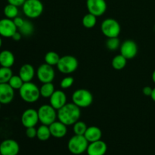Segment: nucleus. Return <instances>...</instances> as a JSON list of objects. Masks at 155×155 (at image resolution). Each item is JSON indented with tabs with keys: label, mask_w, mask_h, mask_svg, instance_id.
<instances>
[{
	"label": "nucleus",
	"mask_w": 155,
	"mask_h": 155,
	"mask_svg": "<svg viewBox=\"0 0 155 155\" xmlns=\"http://www.w3.org/2000/svg\"><path fill=\"white\" fill-rule=\"evenodd\" d=\"M18 31L13 20L9 18H2L0 20V36L5 38H12Z\"/></svg>",
	"instance_id": "obj_13"
},
{
	"label": "nucleus",
	"mask_w": 155,
	"mask_h": 155,
	"mask_svg": "<svg viewBox=\"0 0 155 155\" xmlns=\"http://www.w3.org/2000/svg\"><path fill=\"white\" fill-rule=\"evenodd\" d=\"M88 127L86 126V123L83 121L78 120L73 125V130L75 135H80V136H84Z\"/></svg>",
	"instance_id": "obj_30"
},
{
	"label": "nucleus",
	"mask_w": 155,
	"mask_h": 155,
	"mask_svg": "<svg viewBox=\"0 0 155 155\" xmlns=\"http://www.w3.org/2000/svg\"><path fill=\"white\" fill-rule=\"evenodd\" d=\"M51 135L56 139L64 138L68 133V126L65 125L61 121H54V123L48 126Z\"/></svg>",
	"instance_id": "obj_18"
},
{
	"label": "nucleus",
	"mask_w": 155,
	"mask_h": 155,
	"mask_svg": "<svg viewBox=\"0 0 155 155\" xmlns=\"http://www.w3.org/2000/svg\"><path fill=\"white\" fill-rule=\"evenodd\" d=\"M151 78H152V80L153 82L155 83V70L154 71H153L152 73V75H151Z\"/></svg>",
	"instance_id": "obj_40"
},
{
	"label": "nucleus",
	"mask_w": 155,
	"mask_h": 155,
	"mask_svg": "<svg viewBox=\"0 0 155 155\" xmlns=\"http://www.w3.org/2000/svg\"><path fill=\"white\" fill-rule=\"evenodd\" d=\"M1 106H2V103L0 102V109H1Z\"/></svg>",
	"instance_id": "obj_42"
},
{
	"label": "nucleus",
	"mask_w": 155,
	"mask_h": 155,
	"mask_svg": "<svg viewBox=\"0 0 155 155\" xmlns=\"http://www.w3.org/2000/svg\"><path fill=\"white\" fill-rule=\"evenodd\" d=\"M57 110L54 108L51 104L41 105L37 110L39 120L43 125L49 126L56 121L58 118Z\"/></svg>",
	"instance_id": "obj_6"
},
{
	"label": "nucleus",
	"mask_w": 155,
	"mask_h": 155,
	"mask_svg": "<svg viewBox=\"0 0 155 155\" xmlns=\"http://www.w3.org/2000/svg\"><path fill=\"white\" fill-rule=\"evenodd\" d=\"M19 95L23 101L30 104L36 102L41 96L39 88L32 82L24 83L19 89Z\"/></svg>",
	"instance_id": "obj_2"
},
{
	"label": "nucleus",
	"mask_w": 155,
	"mask_h": 155,
	"mask_svg": "<svg viewBox=\"0 0 155 155\" xmlns=\"http://www.w3.org/2000/svg\"><path fill=\"white\" fill-rule=\"evenodd\" d=\"M74 83V79L72 77H66L61 80L60 83V86L61 89H69Z\"/></svg>",
	"instance_id": "obj_33"
},
{
	"label": "nucleus",
	"mask_w": 155,
	"mask_h": 155,
	"mask_svg": "<svg viewBox=\"0 0 155 155\" xmlns=\"http://www.w3.org/2000/svg\"><path fill=\"white\" fill-rule=\"evenodd\" d=\"M26 0H8V4L13 5L17 6V7H20V6H23Z\"/></svg>",
	"instance_id": "obj_36"
},
{
	"label": "nucleus",
	"mask_w": 155,
	"mask_h": 155,
	"mask_svg": "<svg viewBox=\"0 0 155 155\" xmlns=\"http://www.w3.org/2000/svg\"><path fill=\"white\" fill-rule=\"evenodd\" d=\"M35 74H36V71L33 65L30 64H24L20 68L18 75L21 77L24 83H27L33 80Z\"/></svg>",
	"instance_id": "obj_19"
},
{
	"label": "nucleus",
	"mask_w": 155,
	"mask_h": 155,
	"mask_svg": "<svg viewBox=\"0 0 155 155\" xmlns=\"http://www.w3.org/2000/svg\"><path fill=\"white\" fill-rule=\"evenodd\" d=\"M21 121L25 128L36 127L39 122L38 111L33 108H29L24 110L21 115Z\"/></svg>",
	"instance_id": "obj_12"
},
{
	"label": "nucleus",
	"mask_w": 155,
	"mask_h": 155,
	"mask_svg": "<svg viewBox=\"0 0 155 155\" xmlns=\"http://www.w3.org/2000/svg\"><path fill=\"white\" fill-rule=\"evenodd\" d=\"M22 34H21V33H20L19 31H17L16 33H15V34L12 36V39H13L14 41H15V42H18V41H20L21 39V38H22Z\"/></svg>",
	"instance_id": "obj_38"
},
{
	"label": "nucleus",
	"mask_w": 155,
	"mask_h": 155,
	"mask_svg": "<svg viewBox=\"0 0 155 155\" xmlns=\"http://www.w3.org/2000/svg\"><path fill=\"white\" fill-rule=\"evenodd\" d=\"M15 61L13 53L9 50H3L0 52V65L5 68H12Z\"/></svg>",
	"instance_id": "obj_21"
},
{
	"label": "nucleus",
	"mask_w": 155,
	"mask_h": 155,
	"mask_svg": "<svg viewBox=\"0 0 155 155\" xmlns=\"http://www.w3.org/2000/svg\"><path fill=\"white\" fill-rule=\"evenodd\" d=\"M2 36H0V48H1L2 45Z\"/></svg>",
	"instance_id": "obj_41"
},
{
	"label": "nucleus",
	"mask_w": 155,
	"mask_h": 155,
	"mask_svg": "<svg viewBox=\"0 0 155 155\" xmlns=\"http://www.w3.org/2000/svg\"><path fill=\"white\" fill-rule=\"evenodd\" d=\"M50 104L58 110L67 104V95L62 90H55L49 98Z\"/></svg>",
	"instance_id": "obj_16"
},
{
	"label": "nucleus",
	"mask_w": 155,
	"mask_h": 155,
	"mask_svg": "<svg viewBox=\"0 0 155 155\" xmlns=\"http://www.w3.org/2000/svg\"><path fill=\"white\" fill-rule=\"evenodd\" d=\"M97 23V17L90 13L86 14L82 19L83 27L87 29H91L95 26Z\"/></svg>",
	"instance_id": "obj_26"
},
{
	"label": "nucleus",
	"mask_w": 155,
	"mask_h": 155,
	"mask_svg": "<svg viewBox=\"0 0 155 155\" xmlns=\"http://www.w3.org/2000/svg\"><path fill=\"white\" fill-rule=\"evenodd\" d=\"M78 66V60L74 56L64 55L61 57L57 68L61 74H71L77 71Z\"/></svg>",
	"instance_id": "obj_7"
},
{
	"label": "nucleus",
	"mask_w": 155,
	"mask_h": 155,
	"mask_svg": "<svg viewBox=\"0 0 155 155\" xmlns=\"http://www.w3.org/2000/svg\"><path fill=\"white\" fill-rule=\"evenodd\" d=\"M120 54L127 60L133 59L138 53V45L134 40L127 39L121 43L120 47Z\"/></svg>",
	"instance_id": "obj_11"
},
{
	"label": "nucleus",
	"mask_w": 155,
	"mask_h": 155,
	"mask_svg": "<svg viewBox=\"0 0 155 155\" xmlns=\"http://www.w3.org/2000/svg\"><path fill=\"white\" fill-rule=\"evenodd\" d=\"M8 83L15 90H16V89L19 90L21 88V86L24 85V82L23 81V80L21 78V77H20L19 75H13L11 77L10 80H9Z\"/></svg>",
	"instance_id": "obj_32"
},
{
	"label": "nucleus",
	"mask_w": 155,
	"mask_h": 155,
	"mask_svg": "<svg viewBox=\"0 0 155 155\" xmlns=\"http://www.w3.org/2000/svg\"><path fill=\"white\" fill-rule=\"evenodd\" d=\"M151 99H152L155 102V87L153 88V91H152V93H151Z\"/></svg>",
	"instance_id": "obj_39"
},
{
	"label": "nucleus",
	"mask_w": 155,
	"mask_h": 155,
	"mask_svg": "<svg viewBox=\"0 0 155 155\" xmlns=\"http://www.w3.org/2000/svg\"><path fill=\"white\" fill-rule=\"evenodd\" d=\"M72 101L80 108L88 107L93 102V95L86 89H79L72 95Z\"/></svg>",
	"instance_id": "obj_5"
},
{
	"label": "nucleus",
	"mask_w": 155,
	"mask_h": 155,
	"mask_svg": "<svg viewBox=\"0 0 155 155\" xmlns=\"http://www.w3.org/2000/svg\"><path fill=\"white\" fill-rule=\"evenodd\" d=\"M81 116L80 107L74 103H67L58 110V119L66 126H72L80 120Z\"/></svg>",
	"instance_id": "obj_1"
},
{
	"label": "nucleus",
	"mask_w": 155,
	"mask_h": 155,
	"mask_svg": "<svg viewBox=\"0 0 155 155\" xmlns=\"http://www.w3.org/2000/svg\"><path fill=\"white\" fill-rule=\"evenodd\" d=\"M51 136V132H50L49 127L46 125L42 124L37 128V135L36 138L42 142H45L48 140Z\"/></svg>",
	"instance_id": "obj_22"
},
{
	"label": "nucleus",
	"mask_w": 155,
	"mask_h": 155,
	"mask_svg": "<svg viewBox=\"0 0 155 155\" xmlns=\"http://www.w3.org/2000/svg\"><path fill=\"white\" fill-rule=\"evenodd\" d=\"M106 47L107 49L110 51H115L118 49L120 47V41L118 37H113V38H107L106 41Z\"/></svg>",
	"instance_id": "obj_31"
},
{
	"label": "nucleus",
	"mask_w": 155,
	"mask_h": 155,
	"mask_svg": "<svg viewBox=\"0 0 155 155\" xmlns=\"http://www.w3.org/2000/svg\"><path fill=\"white\" fill-rule=\"evenodd\" d=\"M61 57L57 52L53 51H48L46 54H45V63L51 65V66H57L59 60H60Z\"/></svg>",
	"instance_id": "obj_25"
},
{
	"label": "nucleus",
	"mask_w": 155,
	"mask_h": 155,
	"mask_svg": "<svg viewBox=\"0 0 155 155\" xmlns=\"http://www.w3.org/2000/svg\"><path fill=\"white\" fill-rule=\"evenodd\" d=\"M3 12H4V15L5 16V18L12 20H13L14 18L18 17V13H19V12H18V7L11 4H8L7 5H5V7L4 8Z\"/></svg>",
	"instance_id": "obj_28"
},
{
	"label": "nucleus",
	"mask_w": 155,
	"mask_h": 155,
	"mask_svg": "<svg viewBox=\"0 0 155 155\" xmlns=\"http://www.w3.org/2000/svg\"><path fill=\"white\" fill-rule=\"evenodd\" d=\"M107 145L104 141L98 140L89 144L86 152L88 155H104L107 152Z\"/></svg>",
	"instance_id": "obj_17"
},
{
	"label": "nucleus",
	"mask_w": 155,
	"mask_h": 155,
	"mask_svg": "<svg viewBox=\"0 0 155 155\" xmlns=\"http://www.w3.org/2000/svg\"><path fill=\"white\" fill-rule=\"evenodd\" d=\"M153 89L151 86H145V87L142 89V93L145 95V96H149L151 97V93H152Z\"/></svg>",
	"instance_id": "obj_37"
},
{
	"label": "nucleus",
	"mask_w": 155,
	"mask_h": 155,
	"mask_svg": "<svg viewBox=\"0 0 155 155\" xmlns=\"http://www.w3.org/2000/svg\"><path fill=\"white\" fill-rule=\"evenodd\" d=\"M89 144L84 136L74 135L68 141V148L71 154L80 155L86 151Z\"/></svg>",
	"instance_id": "obj_3"
},
{
	"label": "nucleus",
	"mask_w": 155,
	"mask_h": 155,
	"mask_svg": "<svg viewBox=\"0 0 155 155\" xmlns=\"http://www.w3.org/2000/svg\"><path fill=\"white\" fill-rule=\"evenodd\" d=\"M84 136L87 139L88 142L90 143V142L101 140V137H102V132L99 127H96V126H91L87 128Z\"/></svg>",
	"instance_id": "obj_20"
},
{
	"label": "nucleus",
	"mask_w": 155,
	"mask_h": 155,
	"mask_svg": "<svg viewBox=\"0 0 155 155\" xmlns=\"http://www.w3.org/2000/svg\"><path fill=\"white\" fill-rule=\"evenodd\" d=\"M36 77L42 83H52L55 77V72L52 66L44 63L39 65L37 68Z\"/></svg>",
	"instance_id": "obj_9"
},
{
	"label": "nucleus",
	"mask_w": 155,
	"mask_h": 155,
	"mask_svg": "<svg viewBox=\"0 0 155 155\" xmlns=\"http://www.w3.org/2000/svg\"><path fill=\"white\" fill-rule=\"evenodd\" d=\"M127 64V59L124 58L121 54L114 56L111 61V66L117 71L123 70Z\"/></svg>",
	"instance_id": "obj_23"
},
{
	"label": "nucleus",
	"mask_w": 155,
	"mask_h": 155,
	"mask_svg": "<svg viewBox=\"0 0 155 155\" xmlns=\"http://www.w3.org/2000/svg\"><path fill=\"white\" fill-rule=\"evenodd\" d=\"M19 151V144L14 139H5L0 144V152L2 155H18Z\"/></svg>",
	"instance_id": "obj_14"
},
{
	"label": "nucleus",
	"mask_w": 155,
	"mask_h": 155,
	"mask_svg": "<svg viewBox=\"0 0 155 155\" xmlns=\"http://www.w3.org/2000/svg\"><path fill=\"white\" fill-rule=\"evenodd\" d=\"M18 30L22 34V36H30L33 33L34 27H33V24L30 21L25 20L24 24L20 28H18Z\"/></svg>",
	"instance_id": "obj_27"
},
{
	"label": "nucleus",
	"mask_w": 155,
	"mask_h": 155,
	"mask_svg": "<svg viewBox=\"0 0 155 155\" xmlns=\"http://www.w3.org/2000/svg\"><path fill=\"white\" fill-rule=\"evenodd\" d=\"M12 76H13V73L11 68L1 67L0 68V84L8 83Z\"/></svg>",
	"instance_id": "obj_29"
},
{
	"label": "nucleus",
	"mask_w": 155,
	"mask_h": 155,
	"mask_svg": "<svg viewBox=\"0 0 155 155\" xmlns=\"http://www.w3.org/2000/svg\"><path fill=\"white\" fill-rule=\"evenodd\" d=\"M0 155H2V154H1V152H0Z\"/></svg>",
	"instance_id": "obj_43"
},
{
	"label": "nucleus",
	"mask_w": 155,
	"mask_h": 155,
	"mask_svg": "<svg viewBox=\"0 0 155 155\" xmlns=\"http://www.w3.org/2000/svg\"><path fill=\"white\" fill-rule=\"evenodd\" d=\"M40 95L45 98H49L54 92L55 91L54 86L52 83H42L41 87L39 88Z\"/></svg>",
	"instance_id": "obj_24"
},
{
	"label": "nucleus",
	"mask_w": 155,
	"mask_h": 155,
	"mask_svg": "<svg viewBox=\"0 0 155 155\" xmlns=\"http://www.w3.org/2000/svg\"><path fill=\"white\" fill-rule=\"evenodd\" d=\"M24 21H25V20H24L22 18H21V17H18V16L16 17V18H14L13 19L14 23H15V26H16L17 28L18 29L20 28V27H21V26L24 24Z\"/></svg>",
	"instance_id": "obj_35"
},
{
	"label": "nucleus",
	"mask_w": 155,
	"mask_h": 155,
	"mask_svg": "<svg viewBox=\"0 0 155 155\" xmlns=\"http://www.w3.org/2000/svg\"><path fill=\"white\" fill-rule=\"evenodd\" d=\"M15 98V89L8 83L0 84V102L2 104H8Z\"/></svg>",
	"instance_id": "obj_15"
},
{
	"label": "nucleus",
	"mask_w": 155,
	"mask_h": 155,
	"mask_svg": "<svg viewBox=\"0 0 155 155\" xmlns=\"http://www.w3.org/2000/svg\"><path fill=\"white\" fill-rule=\"evenodd\" d=\"M101 30L107 38L119 37L121 27L119 22L114 18H107L101 23Z\"/></svg>",
	"instance_id": "obj_8"
},
{
	"label": "nucleus",
	"mask_w": 155,
	"mask_h": 155,
	"mask_svg": "<svg viewBox=\"0 0 155 155\" xmlns=\"http://www.w3.org/2000/svg\"><path fill=\"white\" fill-rule=\"evenodd\" d=\"M37 135V129L36 127H29V128H26V136L29 139H34L36 137Z\"/></svg>",
	"instance_id": "obj_34"
},
{
	"label": "nucleus",
	"mask_w": 155,
	"mask_h": 155,
	"mask_svg": "<svg viewBox=\"0 0 155 155\" xmlns=\"http://www.w3.org/2000/svg\"><path fill=\"white\" fill-rule=\"evenodd\" d=\"M86 8L89 13L100 17L107 11V2L105 0H86Z\"/></svg>",
	"instance_id": "obj_10"
},
{
	"label": "nucleus",
	"mask_w": 155,
	"mask_h": 155,
	"mask_svg": "<svg viewBox=\"0 0 155 155\" xmlns=\"http://www.w3.org/2000/svg\"><path fill=\"white\" fill-rule=\"evenodd\" d=\"M23 12L28 18L35 19L41 16L44 6L40 0H26L22 6Z\"/></svg>",
	"instance_id": "obj_4"
}]
</instances>
